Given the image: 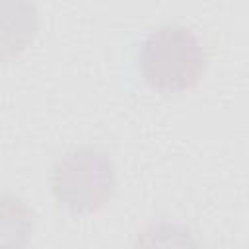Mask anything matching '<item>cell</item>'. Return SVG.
Listing matches in <instances>:
<instances>
[{
  "label": "cell",
  "mask_w": 249,
  "mask_h": 249,
  "mask_svg": "<svg viewBox=\"0 0 249 249\" xmlns=\"http://www.w3.org/2000/svg\"><path fill=\"white\" fill-rule=\"evenodd\" d=\"M51 189L56 202L66 210L74 214L97 212L115 196V165L97 148H74L54 161Z\"/></svg>",
  "instance_id": "2"
},
{
  "label": "cell",
  "mask_w": 249,
  "mask_h": 249,
  "mask_svg": "<svg viewBox=\"0 0 249 249\" xmlns=\"http://www.w3.org/2000/svg\"><path fill=\"white\" fill-rule=\"evenodd\" d=\"M39 10L25 0H0V60L21 54L37 37Z\"/></svg>",
  "instance_id": "3"
},
{
  "label": "cell",
  "mask_w": 249,
  "mask_h": 249,
  "mask_svg": "<svg viewBox=\"0 0 249 249\" xmlns=\"http://www.w3.org/2000/svg\"><path fill=\"white\" fill-rule=\"evenodd\" d=\"M204 68L206 53L200 39L181 23L158 25L138 49V70L144 82L161 93L195 88Z\"/></svg>",
  "instance_id": "1"
},
{
  "label": "cell",
  "mask_w": 249,
  "mask_h": 249,
  "mask_svg": "<svg viewBox=\"0 0 249 249\" xmlns=\"http://www.w3.org/2000/svg\"><path fill=\"white\" fill-rule=\"evenodd\" d=\"M132 249H200V247L187 226L169 220H158L140 230Z\"/></svg>",
  "instance_id": "5"
},
{
  "label": "cell",
  "mask_w": 249,
  "mask_h": 249,
  "mask_svg": "<svg viewBox=\"0 0 249 249\" xmlns=\"http://www.w3.org/2000/svg\"><path fill=\"white\" fill-rule=\"evenodd\" d=\"M35 214L16 195L0 193V249H23L33 233Z\"/></svg>",
  "instance_id": "4"
}]
</instances>
